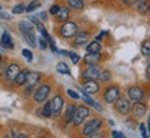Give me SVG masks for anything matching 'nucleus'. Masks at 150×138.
Instances as JSON below:
<instances>
[{
	"instance_id": "50",
	"label": "nucleus",
	"mask_w": 150,
	"mask_h": 138,
	"mask_svg": "<svg viewBox=\"0 0 150 138\" xmlns=\"http://www.w3.org/2000/svg\"><path fill=\"white\" fill-rule=\"evenodd\" d=\"M108 124H110V126H112V127H114V124H115V123L112 122V120H108Z\"/></svg>"
},
{
	"instance_id": "15",
	"label": "nucleus",
	"mask_w": 150,
	"mask_h": 138,
	"mask_svg": "<svg viewBox=\"0 0 150 138\" xmlns=\"http://www.w3.org/2000/svg\"><path fill=\"white\" fill-rule=\"evenodd\" d=\"M147 112V106L143 102H134L132 104V109H131V113L135 119H142V117L146 115Z\"/></svg>"
},
{
	"instance_id": "33",
	"label": "nucleus",
	"mask_w": 150,
	"mask_h": 138,
	"mask_svg": "<svg viewBox=\"0 0 150 138\" xmlns=\"http://www.w3.org/2000/svg\"><path fill=\"white\" fill-rule=\"evenodd\" d=\"M60 7H61V3H53V4L50 6V8H49V15H52V17H56L57 15V13H59L60 10Z\"/></svg>"
},
{
	"instance_id": "10",
	"label": "nucleus",
	"mask_w": 150,
	"mask_h": 138,
	"mask_svg": "<svg viewBox=\"0 0 150 138\" xmlns=\"http://www.w3.org/2000/svg\"><path fill=\"white\" fill-rule=\"evenodd\" d=\"M50 104H52V112H53V117H59L63 112V108H64V98L61 94H54L53 98L50 100Z\"/></svg>"
},
{
	"instance_id": "35",
	"label": "nucleus",
	"mask_w": 150,
	"mask_h": 138,
	"mask_svg": "<svg viewBox=\"0 0 150 138\" xmlns=\"http://www.w3.org/2000/svg\"><path fill=\"white\" fill-rule=\"evenodd\" d=\"M25 13V6L22 3H18L13 7V14H24Z\"/></svg>"
},
{
	"instance_id": "32",
	"label": "nucleus",
	"mask_w": 150,
	"mask_h": 138,
	"mask_svg": "<svg viewBox=\"0 0 150 138\" xmlns=\"http://www.w3.org/2000/svg\"><path fill=\"white\" fill-rule=\"evenodd\" d=\"M68 57H70V59H71V62L74 65H78L81 62V55L78 53H75V51H68Z\"/></svg>"
},
{
	"instance_id": "37",
	"label": "nucleus",
	"mask_w": 150,
	"mask_h": 138,
	"mask_svg": "<svg viewBox=\"0 0 150 138\" xmlns=\"http://www.w3.org/2000/svg\"><path fill=\"white\" fill-rule=\"evenodd\" d=\"M35 86H24V95L25 97H31V94H33L35 91Z\"/></svg>"
},
{
	"instance_id": "23",
	"label": "nucleus",
	"mask_w": 150,
	"mask_h": 138,
	"mask_svg": "<svg viewBox=\"0 0 150 138\" xmlns=\"http://www.w3.org/2000/svg\"><path fill=\"white\" fill-rule=\"evenodd\" d=\"M86 53H102L103 50V44L102 42H97V40H91V42L86 44Z\"/></svg>"
},
{
	"instance_id": "14",
	"label": "nucleus",
	"mask_w": 150,
	"mask_h": 138,
	"mask_svg": "<svg viewBox=\"0 0 150 138\" xmlns=\"http://www.w3.org/2000/svg\"><path fill=\"white\" fill-rule=\"evenodd\" d=\"M82 59L85 65H100V62L104 59V55L103 53H86Z\"/></svg>"
},
{
	"instance_id": "29",
	"label": "nucleus",
	"mask_w": 150,
	"mask_h": 138,
	"mask_svg": "<svg viewBox=\"0 0 150 138\" xmlns=\"http://www.w3.org/2000/svg\"><path fill=\"white\" fill-rule=\"evenodd\" d=\"M112 75H111V70L110 69H102V72H100V75H99V82L100 83H108L110 80H111Z\"/></svg>"
},
{
	"instance_id": "46",
	"label": "nucleus",
	"mask_w": 150,
	"mask_h": 138,
	"mask_svg": "<svg viewBox=\"0 0 150 138\" xmlns=\"http://www.w3.org/2000/svg\"><path fill=\"white\" fill-rule=\"evenodd\" d=\"M49 48H50V50H52V53H54V54H59V48L56 47V43H50V44H49Z\"/></svg>"
},
{
	"instance_id": "18",
	"label": "nucleus",
	"mask_w": 150,
	"mask_h": 138,
	"mask_svg": "<svg viewBox=\"0 0 150 138\" xmlns=\"http://www.w3.org/2000/svg\"><path fill=\"white\" fill-rule=\"evenodd\" d=\"M0 46L6 50H13L14 48V42H13V37L7 31L3 32L1 37H0Z\"/></svg>"
},
{
	"instance_id": "8",
	"label": "nucleus",
	"mask_w": 150,
	"mask_h": 138,
	"mask_svg": "<svg viewBox=\"0 0 150 138\" xmlns=\"http://www.w3.org/2000/svg\"><path fill=\"white\" fill-rule=\"evenodd\" d=\"M89 115H91V109H89V106L88 105H78L76 112H75L74 120H72V124H74L75 127L82 126V124L86 122V119L89 117Z\"/></svg>"
},
{
	"instance_id": "36",
	"label": "nucleus",
	"mask_w": 150,
	"mask_h": 138,
	"mask_svg": "<svg viewBox=\"0 0 150 138\" xmlns=\"http://www.w3.org/2000/svg\"><path fill=\"white\" fill-rule=\"evenodd\" d=\"M65 93H67V95L70 97L71 100H74V101H78V100H81V98H82V97H81L76 91L71 90V89H67V91H65Z\"/></svg>"
},
{
	"instance_id": "27",
	"label": "nucleus",
	"mask_w": 150,
	"mask_h": 138,
	"mask_svg": "<svg viewBox=\"0 0 150 138\" xmlns=\"http://www.w3.org/2000/svg\"><path fill=\"white\" fill-rule=\"evenodd\" d=\"M56 70L59 72L60 75H65V76H71V69L70 66L65 64L64 61H60L56 64Z\"/></svg>"
},
{
	"instance_id": "38",
	"label": "nucleus",
	"mask_w": 150,
	"mask_h": 138,
	"mask_svg": "<svg viewBox=\"0 0 150 138\" xmlns=\"http://www.w3.org/2000/svg\"><path fill=\"white\" fill-rule=\"evenodd\" d=\"M139 131H140L142 138H150L149 133H147V128H146V126L143 124V123H140V124H139Z\"/></svg>"
},
{
	"instance_id": "21",
	"label": "nucleus",
	"mask_w": 150,
	"mask_h": 138,
	"mask_svg": "<svg viewBox=\"0 0 150 138\" xmlns=\"http://www.w3.org/2000/svg\"><path fill=\"white\" fill-rule=\"evenodd\" d=\"M76 108H78V105H75V104H70V105L67 106L65 113H64V123L65 124H71V123H72L74 116H75V112H76Z\"/></svg>"
},
{
	"instance_id": "54",
	"label": "nucleus",
	"mask_w": 150,
	"mask_h": 138,
	"mask_svg": "<svg viewBox=\"0 0 150 138\" xmlns=\"http://www.w3.org/2000/svg\"><path fill=\"white\" fill-rule=\"evenodd\" d=\"M0 61H1V54H0Z\"/></svg>"
},
{
	"instance_id": "51",
	"label": "nucleus",
	"mask_w": 150,
	"mask_h": 138,
	"mask_svg": "<svg viewBox=\"0 0 150 138\" xmlns=\"http://www.w3.org/2000/svg\"><path fill=\"white\" fill-rule=\"evenodd\" d=\"M3 138H10V135H7V134H6V135H4Z\"/></svg>"
},
{
	"instance_id": "43",
	"label": "nucleus",
	"mask_w": 150,
	"mask_h": 138,
	"mask_svg": "<svg viewBox=\"0 0 150 138\" xmlns=\"http://www.w3.org/2000/svg\"><path fill=\"white\" fill-rule=\"evenodd\" d=\"M86 138H104V134H103L102 131H97V133H93V134H91V135H88Z\"/></svg>"
},
{
	"instance_id": "53",
	"label": "nucleus",
	"mask_w": 150,
	"mask_h": 138,
	"mask_svg": "<svg viewBox=\"0 0 150 138\" xmlns=\"http://www.w3.org/2000/svg\"><path fill=\"white\" fill-rule=\"evenodd\" d=\"M1 8H3V7H1V6H0V11H1Z\"/></svg>"
},
{
	"instance_id": "20",
	"label": "nucleus",
	"mask_w": 150,
	"mask_h": 138,
	"mask_svg": "<svg viewBox=\"0 0 150 138\" xmlns=\"http://www.w3.org/2000/svg\"><path fill=\"white\" fill-rule=\"evenodd\" d=\"M65 4L71 8V11H81L85 10V0H65Z\"/></svg>"
},
{
	"instance_id": "1",
	"label": "nucleus",
	"mask_w": 150,
	"mask_h": 138,
	"mask_svg": "<svg viewBox=\"0 0 150 138\" xmlns=\"http://www.w3.org/2000/svg\"><path fill=\"white\" fill-rule=\"evenodd\" d=\"M79 31V25H78V22L76 21H65L63 24H59L57 28H56V32L59 35L61 39H64V40H71V39H74L75 35L78 33Z\"/></svg>"
},
{
	"instance_id": "12",
	"label": "nucleus",
	"mask_w": 150,
	"mask_h": 138,
	"mask_svg": "<svg viewBox=\"0 0 150 138\" xmlns=\"http://www.w3.org/2000/svg\"><path fill=\"white\" fill-rule=\"evenodd\" d=\"M71 8L68 7L67 4H61V7H60L59 13H57V15L54 17V21H56V24L59 25V24H63V22L65 21H70L71 20Z\"/></svg>"
},
{
	"instance_id": "24",
	"label": "nucleus",
	"mask_w": 150,
	"mask_h": 138,
	"mask_svg": "<svg viewBox=\"0 0 150 138\" xmlns=\"http://www.w3.org/2000/svg\"><path fill=\"white\" fill-rule=\"evenodd\" d=\"M36 29H38V32H39V35H40L42 37H45V39L47 40L49 44L54 42V40H53V37L50 36V33L47 32V29H46V26L43 25V22H39V24H38V25H36Z\"/></svg>"
},
{
	"instance_id": "22",
	"label": "nucleus",
	"mask_w": 150,
	"mask_h": 138,
	"mask_svg": "<svg viewBox=\"0 0 150 138\" xmlns=\"http://www.w3.org/2000/svg\"><path fill=\"white\" fill-rule=\"evenodd\" d=\"M28 73H29V69H21L20 73L17 75L16 80H14V84H16L17 87H24V86L27 84Z\"/></svg>"
},
{
	"instance_id": "19",
	"label": "nucleus",
	"mask_w": 150,
	"mask_h": 138,
	"mask_svg": "<svg viewBox=\"0 0 150 138\" xmlns=\"http://www.w3.org/2000/svg\"><path fill=\"white\" fill-rule=\"evenodd\" d=\"M42 80V73L40 72H36V70H29L28 73V80L25 86H35L36 87Z\"/></svg>"
},
{
	"instance_id": "47",
	"label": "nucleus",
	"mask_w": 150,
	"mask_h": 138,
	"mask_svg": "<svg viewBox=\"0 0 150 138\" xmlns=\"http://www.w3.org/2000/svg\"><path fill=\"white\" fill-rule=\"evenodd\" d=\"M136 0H120V3L122 6H134V3Z\"/></svg>"
},
{
	"instance_id": "41",
	"label": "nucleus",
	"mask_w": 150,
	"mask_h": 138,
	"mask_svg": "<svg viewBox=\"0 0 150 138\" xmlns=\"http://www.w3.org/2000/svg\"><path fill=\"white\" fill-rule=\"evenodd\" d=\"M38 18H39V20H40L42 22L47 21V18H49V13H47V11H42V13H39V14H38Z\"/></svg>"
},
{
	"instance_id": "7",
	"label": "nucleus",
	"mask_w": 150,
	"mask_h": 138,
	"mask_svg": "<svg viewBox=\"0 0 150 138\" xmlns=\"http://www.w3.org/2000/svg\"><path fill=\"white\" fill-rule=\"evenodd\" d=\"M102 72L100 65H85V68L81 70V80H97Z\"/></svg>"
},
{
	"instance_id": "28",
	"label": "nucleus",
	"mask_w": 150,
	"mask_h": 138,
	"mask_svg": "<svg viewBox=\"0 0 150 138\" xmlns=\"http://www.w3.org/2000/svg\"><path fill=\"white\" fill-rule=\"evenodd\" d=\"M40 115H42L43 117H52V116H53L50 100H49V101H45V102H43V106H42V111H40Z\"/></svg>"
},
{
	"instance_id": "4",
	"label": "nucleus",
	"mask_w": 150,
	"mask_h": 138,
	"mask_svg": "<svg viewBox=\"0 0 150 138\" xmlns=\"http://www.w3.org/2000/svg\"><path fill=\"white\" fill-rule=\"evenodd\" d=\"M103 127V119L100 117H92L89 120H86L83 123V126H82V130H81V134L83 135V137H88V135H91L93 133H97V131H100Z\"/></svg>"
},
{
	"instance_id": "31",
	"label": "nucleus",
	"mask_w": 150,
	"mask_h": 138,
	"mask_svg": "<svg viewBox=\"0 0 150 138\" xmlns=\"http://www.w3.org/2000/svg\"><path fill=\"white\" fill-rule=\"evenodd\" d=\"M21 53H22V57L27 59L28 64H31V62L33 61V54H32V51H31L29 48H22Z\"/></svg>"
},
{
	"instance_id": "5",
	"label": "nucleus",
	"mask_w": 150,
	"mask_h": 138,
	"mask_svg": "<svg viewBox=\"0 0 150 138\" xmlns=\"http://www.w3.org/2000/svg\"><path fill=\"white\" fill-rule=\"evenodd\" d=\"M127 97H128V100L132 104L134 102H143V100L146 98V91L142 86L138 84L129 86L127 89Z\"/></svg>"
},
{
	"instance_id": "17",
	"label": "nucleus",
	"mask_w": 150,
	"mask_h": 138,
	"mask_svg": "<svg viewBox=\"0 0 150 138\" xmlns=\"http://www.w3.org/2000/svg\"><path fill=\"white\" fill-rule=\"evenodd\" d=\"M149 4H150V0H136L134 3V7L138 14L146 15L147 11H149Z\"/></svg>"
},
{
	"instance_id": "42",
	"label": "nucleus",
	"mask_w": 150,
	"mask_h": 138,
	"mask_svg": "<svg viewBox=\"0 0 150 138\" xmlns=\"http://www.w3.org/2000/svg\"><path fill=\"white\" fill-rule=\"evenodd\" d=\"M111 137L112 138H127L122 133H120V131H117V130H112L111 131Z\"/></svg>"
},
{
	"instance_id": "11",
	"label": "nucleus",
	"mask_w": 150,
	"mask_h": 138,
	"mask_svg": "<svg viewBox=\"0 0 150 138\" xmlns=\"http://www.w3.org/2000/svg\"><path fill=\"white\" fill-rule=\"evenodd\" d=\"M81 89L85 91L86 94L93 95V94H97V93L100 91L102 86H100V82H99V80H85V82H82Z\"/></svg>"
},
{
	"instance_id": "39",
	"label": "nucleus",
	"mask_w": 150,
	"mask_h": 138,
	"mask_svg": "<svg viewBox=\"0 0 150 138\" xmlns=\"http://www.w3.org/2000/svg\"><path fill=\"white\" fill-rule=\"evenodd\" d=\"M108 35H110V32H108V31H102L99 35H96V36H95V40H97V42H103V39H104L106 36H108Z\"/></svg>"
},
{
	"instance_id": "34",
	"label": "nucleus",
	"mask_w": 150,
	"mask_h": 138,
	"mask_svg": "<svg viewBox=\"0 0 150 138\" xmlns=\"http://www.w3.org/2000/svg\"><path fill=\"white\" fill-rule=\"evenodd\" d=\"M38 47L40 48V50H47L49 48V42L45 39V37L39 36L38 37Z\"/></svg>"
},
{
	"instance_id": "2",
	"label": "nucleus",
	"mask_w": 150,
	"mask_h": 138,
	"mask_svg": "<svg viewBox=\"0 0 150 138\" xmlns=\"http://www.w3.org/2000/svg\"><path fill=\"white\" fill-rule=\"evenodd\" d=\"M50 93H52V86L49 84V83H46V82L39 83V84L36 86L35 91H33V94H32L33 102H36V104H42V102L47 101Z\"/></svg>"
},
{
	"instance_id": "40",
	"label": "nucleus",
	"mask_w": 150,
	"mask_h": 138,
	"mask_svg": "<svg viewBox=\"0 0 150 138\" xmlns=\"http://www.w3.org/2000/svg\"><path fill=\"white\" fill-rule=\"evenodd\" d=\"M145 77L146 80L150 83V58H147V62H146V69H145Z\"/></svg>"
},
{
	"instance_id": "6",
	"label": "nucleus",
	"mask_w": 150,
	"mask_h": 138,
	"mask_svg": "<svg viewBox=\"0 0 150 138\" xmlns=\"http://www.w3.org/2000/svg\"><path fill=\"white\" fill-rule=\"evenodd\" d=\"M74 42H71V46L74 48H85L86 44L91 42V32L88 29H83V28H79L78 33L75 35V37L72 39Z\"/></svg>"
},
{
	"instance_id": "30",
	"label": "nucleus",
	"mask_w": 150,
	"mask_h": 138,
	"mask_svg": "<svg viewBox=\"0 0 150 138\" xmlns=\"http://www.w3.org/2000/svg\"><path fill=\"white\" fill-rule=\"evenodd\" d=\"M140 53H142L143 57L150 58V39H146V40L142 42V44H140Z\"/></svg>"
},
{
	"instance_id": "52",
	"label": "nucleus",
	"mask_w": 150,
	"mask_h": 138,
	"mask_svg": "<svg viewBox=\"0 0 150 138\" xmlns=\"http://www.w3.org/2000/svg\"><path fill=\"white\" fill-rule=\"evenodd\" d=\"M147 14H149V15H150V4H149V11H147Z\"/></svg>"
},
{
	"instance_id": "3",
	"label": "nucleus",
	"mask_w": 150,
	"mask_h": 138,
	"mask_svg": "<svg viewBox=\"0 0 150 138\" xmlns=\"http://www.w3.org/2000/svg\"><path fill=\"white\" fill-rule=\"evenodd\" d=\"M102 97H103V101L106 102V104L112 105V104L121 97V87L118 84L106 86L104 90H103V93H102Z\"/></svg>"
},
{
	"instance_id": "16",
	"label": "nucleus",
	"mask_w": 150,
	"mask_h": 138,
	"mask_svg": "<svg viewBox=\"0 0 150 138\" xmlns=\"http://www.w3.org/2000/svg\"><path fill=\"white\" fill-rule=\"evenodd\" d=\"M35 29H36V25L32 24L29 20H22V21L18 22V31H20L21 35H24V33L35 32Z\"/></svg>"
},
{
	"instance_id": "49",
	"label": "nucleus",
	"mask_w": 150,
	"mask_h": 138,
	"mask_svg": "<svg viewBox=\"0 0 150 138\" xmlns=\"http://www.w3.org/2000/svg\"><path fill=\"white\" fill-rule=\"evenodd\" d=\"M16 138H29L27 135V134H24V133H20V134H17V137Z\"/></svg>"
},
{
	"instance_id": "25",
	"label": "nucleus",
	"mask_w": 150,
	"mask_h": 138,
	"mask_svg": "<svg viewBox=\"0 0 150 138\" xmlns=\"http://www.w3.org/2000/svg\"><path fill=\"white\" fill-rule=\"evenodd\" d=\"M22 37H24V40H25V42L31 46V48L38 47V37H36V35H35V32L24 33V35H22Z\"/></svg>"
},
{
	"instance_id": "48",
	"label": "nucleus",
	"mask_w": 150,
	"mask_h": 138,
	"mask_svg": "<svg viewBox=\"0 0 150 138\" xmlns=\"http://www.w3.org/2000/svg\"><path fill=\"white\" fill-rule=\"evenodd\" d=\"M146 128H147V133H149V135H150V115H149V117H147V124H146Z\"/></svg>"
},
{
	"instance_id": "55",
	"label": "nucleus",
	"mask_w": 150,
	"mask_h": 138,
	"mask_svg": "<svg viewBox=\"0 0 150 138\" xmlns=\"http://www.w3.org/2000/svg\"><path fill=\"white\" fill-rule=\"evenodd\" d=\"M89 1H96V0H89Z\"/></svg>"
},
{
	"instance_id": "44",
	"label": "nucleus",
	"mask_w": 150,
	"mask_h": 138,
	"mask_svg": "<svg viewBox=\"0 0 150 138\" xmlns=\"http://www.w3.org/2000/svg\"><path fill=\"white\" fill-rule=\"evenodd\" d=\"M27 20H29V21L32 22V24H35V25H38L39 22H42L40 20H39V18H38V15H31V17H28Z\"/></svg>"
},
{
	"instance_id": "26",
	"label": "nucleus",
	"mask_w": 150,
	"mask_h": 138,
	"mask_svg": "<svg viewBox=\"0 0 150 138\" xmlns=\"http://www.w3.org/2000/svg\"><path fill=\"white\" fill-rule=\"evenodd\" d=\"M42 7V0H31L27 6H25V13L31 14V13H35L38 8Z\"/></svg>"
},
{
	"instance_id": "13",
	"label": "nucleus",
	"mask_w": 150,
	"mask_h": 138,
	"mask_svg": "<svg viewBox=\"0 0 150 138\" xmlns=\"http://www.w3.org/2000/svg\"><path fill=\"white\" fill-rule=\"evenodd\" d=\"M20 70H21V66L17 64V62H11V64L7 65V68L4 70V77L7 82H13L14 83V80H16L17 75L20 73Z\"/></svg>"
},
{
	"instance_id": "9",
	"label": "nucleus",
	"mask_w": 150,
	"mask_h": 138,
	"mask_svg": "<svg viewBox=\"0 0 150 138\" xmlns=\"http://www.w3.org/2000/svg\"><path fill=\"white\" fill-rule=\"evenodd\" d=\"M114 108L115 111L121 115V116H127L131 113V109H132V104L128 100V97H120L117 101L114 102Z\"/></svg>"
},
{
	"instance_id": "45",
	"label": "nucleus",
	"mask_w": 150,
	"mask_h": 138,
	"mask_svg": "<svg viewBox=\"0 0 150 138\" xmlns=\"http://www.w3.org/2000/svg\"><path fill=\"white\" fill-rule=\"evenodd\" d=\"M0 20L10 21V20H11V15H10V14H7V13H1V11H0Z\"/></svg>"
}]
</instances>
